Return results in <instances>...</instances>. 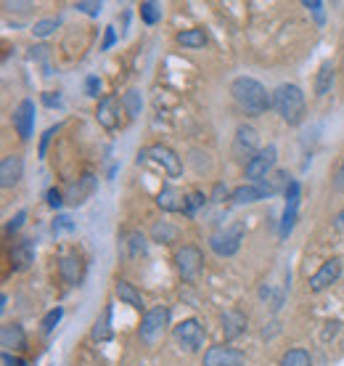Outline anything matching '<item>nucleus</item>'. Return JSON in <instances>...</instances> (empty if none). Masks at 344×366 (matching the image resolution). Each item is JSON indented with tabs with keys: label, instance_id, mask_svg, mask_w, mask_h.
I'll use <instances>...</instances> for the list:
<instances>
[{
	"label": "nucleus",
	"instance_id": "1",
	"mask_svg": "<svg viewBox=\"0 0 344 366\" xmlns=\"http://www.w3.org/2000/svg\"><path fill=\"white\" fill-rule=\"evenodd\" d=\"M230 96L241 112H246L249 117H260L273 109V93H268V88L255 77H236L230 82Z\"/></svg>",
	"mask_w": 344,
	"mask_h": 366
},
{
	"label": "nucleus",
	"instance_id": "2",
	"mask_svg": "<svg viewBox=\"0 0 344 366\" xmlns=\"http://www.w3.org/2000/svg\"><path fill=\"white\" fill-rule=\"evenodd\" d=\"M273 109L278 112V117L286 125H300L305 120V91L294 82H281L275 91H273Z\"/></svg>",
	"mask_w": 344,
	"mask_h": 366
},
{
	"label": "nucleus",
	"instance_id": "3",
	"mask_svg": "<svg viewBox=\"0 0 344 366\" xmlns=\"http://www.w3.org/2000/svg\"><path fill=\"white\" fill-rule=\"evenodd\" d=\"M167 326H170V308L167 305H156V308H151L143 313V319H141V326H138V340L143 342V345H159L167 335Z\"/></svg>",
	"mask_w": 344,
	"mask_h": 366
},
{
	"label": "nucleus",
	"instance_id": "4",
	"mask_svg": "<svg viewBox=\"0 0 344 366\" xmlns=\"http://www.w3.org/2000/svg\"><path fill=\"white\" fill-rule=\"evenodd\" d=\"M172 335H175V342L185 353H199L204 348V342H207V329H204V324L196 316L180 321L178 326L172 329Z\"/></svg>",
	"mask_w": 344,
	"mask_h": 366
},
{
	"label": "nucleus",
	"instance_id": "5",
	"mask_svg": "<svg viewBox=\"0 0 344 366\" xmlns=\"http://www.w3.org/2000/svg\"><path fill=\"white\" fill-rule=\"evenodd\" d=\"M244 223H233L230 229L215 231L210 236V250L217 258H233L241 250V239H244Z\"/></svg>",
	"mask_w": 344,
	"mask_h": 366
},
{
	"label": "nucleus",
	"instance_id": "6",
	"mask_svg": "<svg viewBox=\"0 0 344 366\" xmlns=\"http://www.w3.org/2000/svg\"><path fill=\"white\" fill-rule=\"evenodd\" d=\"M275 159H278V149H275V143H270V146H265V149H260L252 159H246V168H244L246 181L249 183L268 181V173L275 168Z\"/></svg>",
	"mask_w": 344,
	"mask_h": 366
},
{
	"label": "nucleus",
	"instance_id": "7",
	"mask_svg": "<svg viewBox=\"0 0 344 366\" xmlns=\"http://www.w3.org/2000/svg\"><path fill=\"white\" fill-rule=\"evenodd\" d=\"M175 268L185 281H194L204 268V252L196 244H183L175 252Z\"/></svg>",
	"mask_w": 344,
	"mask_h": 366
},
{
	"label": "nucleus",
	"instance_id": "8",
	"mask_svg": "<svg viewBox=\"0 0 344 366\" xmlns=\"http://www.w3.org/2000/svg\"><path fill=\"white\" fill-rule=\"evenodd\" d=\"M201 366H246V353L228 342H217L204 351Z\"/></svg>",
	"mask_w": 344,
	"mask_h": 366
},
{
	"label": "nucleus",
	"instance_id": "9",
	"mask_svg": "<svg viewBox=\"0 0 344 366\" xmlns=\"http://www.w3.org/2000/svg\"><path fill=\"white\" fill-rule=\"evenodd\" d=\"M120 112H125L122 98L120 96H114V93H109V96H104V98L98 101V107H96V120H98V125L106 128V130H117V128H120Z\"/></svg>",
	"mask_w": 344,
	"mask_h": 366
},
{
	"label": "nucleus",
	"instance_id": "10",
	"mask_svg": "<svg viewBox=\"0 0 344 366\" xmlns=\"http://www.w3.org/2000/svg\"><path fill=\"white\" fill-rule=\"evenodd\" d=\"M339 276H342V260L339 258H329L323 260V265L310 276V292H323L329 290L331 284H336L339 281Z\"/></svg>",
	"mask_w": 344,
	"mask_h": 366
},
{
	"label": "nucleus",
	"instance_id": "11",
	"mask_svg": "<svg viewBox=\"0 0 344 366\" xmlns=\"http://www.w3.org/2000/svg\"><path fill=\"white\" fill-rule=\"evenodd\" d=\"M149 157L156 165L165 168V173L170 178H178L180 173H183V157L175 149H170L167 143H154V146H149Z\"/></svg>",
	"mask_w": 344,
	"mask_h": 366
},
{
	"label": "nucleus",
	"instance_id": "12",
	"mask_svg": "<svg viewBox=\"0 0 344 366\" xmlns=\"http://www.w3.org/2000/svg\"><path fill=\"white\" fill-rule=\"evenodd\" d=\"M14 130L21 141H30L35 133V101L21 98L19 107L14 109Z\"/></svg>",
	"mask_w": 344,
	"mask_h": 366
},
{
	"label": "nucleus",
	"instance_id": "13",
	"mask_svg": "<svg viewBox=\"0 0 344 366\" xmlns=\"http://www.w3.org/2000/svg\"><path fill=\"white\" fill-rule=\"evenodd\" d=\"M275 191L270 189L268 181L262 183H244V186H239V189H233L230 191V204H255V202H260V199H268L273 197Z\"/></svg>",
	"mask_w": 344,
	"mask_h": 366
},
{
	"label": "nucleus",
	"instance_id": "14",
	"mask_svg": "<svg viewBox=\"0 0 344 366\" xmlns=\"http://www.w3.org/2000/svg\"><path fill=\"white\" fill-rule=\"evenodd\" d=\"M257 143H260V133H257L252 125H239L236 128V136H233V154L236 157H255L260 149H257Z\"/></svg>",
	"mask_w": 344,
	"mask_h": 366
},
{
	"label": "nucleus",
	"instance_id": "15",
	"mask_svg": "<svg viewBox=\"0 0 344 366\" xmlns=\"http://www.w3.org/2000/svg\"><path fill=\"white\" fill-rule=\"evenodd\" d=\"M8 260H11V268L14 271H27L32 263H35V242L30 236H21L11 244L8 250Z\"/></svg>",
	"mask_w": 344,
	"mask_h": 366
},
{
	"label": "nucleus",
	"instance_id": "16",
	"mask_svg": "<svg viewBox=\"0 0 344 366\" xmlns=\"http://www.w3.org/2000/svg\"><path fill=\"white\" fill-rule=\"evenodd\" d=\"M82 258L77 252H61L59 255V276L66 287H77L82 281Z\"/></svg>",
	"mask_w": 344,
	"mask_h": 366
},
{
	"label": "nucleus",
	"instance_id": "17",
	"mask_svg": "<svg viewBox=\"0 0 344 366\" xmlns=\"http://www.w3.org/2000/svg\"><path fill=\"white\" fill-rule=\"evenodd\" d=\"M0 345H3V353H19L27 348V332L19 321H11V324H3L0 326Z\"/></svg>",
	"mask_w": 344,
	"mask_h": 366
},
{
	"label": "nucleus",
	"instance_id": "18",
	"mask_svg": "<svg viewBox=\"0 0 344 366\" xmlns=\"http://www.w3.org/2000/svg\"><path fill=\"white\" fill-rule=\"evenodd\" d=\"M220 329H223V337L230 342V340H239L241 335H246V329H249V319H246V313L239 311V308H230V311H225L223 319H220Z\"/></svg>",
	"mask_w": 344,
	"mask_h": 366
},
{
	"label": "nucleus",
	"instance_id": "19",
	"mask_svg": "<svg viewBox=\"0 0 344 366\" xmlns=\"http://www.w3.org/2000/svg\"><path fill=\"white\" fill-rule=\"evenodd\" d=\"M21 175H24V159H21V154H6L0 159V186L3 189H11V186H16V183L21 181Z\"/></svg>",
	"mask_w": 344,
	"mask_h": 366
},
{
	"label": "nucleus",
	"instance_id": "20",
	"mask_svg": "<svg viewBox=\"0 0 344 366\" xmlns=\"http://www.w3.org/2000/svg\"><path fill=\"white\" fill-rule=\"evenodd\" d=\"M114 295H117V297H120L125 305L135 308V311H143V308H146L141 290H138L135 284H130L127 279H117V281H114Z\"/></svg>",
	"mask_w": 344,
	"mask_h": 366
},
{
	"label": "nucleus",
	"instance_id": "21",
	"mask_svg": "<svg viewBox=\"0 0 344 366\" xmlns=\"http://www.w3.org/2000/svg\"><path fill=\"white\" fill-rule=\"evenodd\" d=\"M156 204L165 210V213H183V204H185V197L180 194L175 186H162L159 194H156Z\"/></svg>",
	"mask_w": 344,
	"mask_h": 366
},
{
	"label": "nucleus",
	"instance_id": "22",
	"mask_svg": "<svg viewBox=\"0 0 344 366\" xmlns=\"http://www.w3.org/2000/svg\"><path fill=\"white\" fill-rule=\"evenodd\" d=\"M175 43L183 48H188V51H201V48L210 43V37H207V32L201 30V27H191V30H183L175 35Z\"/></svg>",
	"mask_w": 344,
	"mask_h": 366
},
{
	"label": "nucleus",
	"instance_id": "23",
	"mask_svg": "<svg viewBox=\"0 0 344 366\" xmlns=\"http://www.w3.org/2000/svg\"><path fill=\"white\" fill-rule=\"evenodd\" d=\"M178 239H180V229L178 226H172V223H167V220H159V223L151 226V242L175 244Z\"/></svg>",
	"mask_w": 344,
	"mask_h": 366
},
{
	"label": "nucleus",
	"instance_id": "24",
	"mask_svg": "<svg viewBox=\"0 0 344 366\" xmlns=\"http://www.w3.org/2000/svg\"><path fill=\"white\" fill-rule=\"evenodd\" d=\"M331 85H334V64L323 61L320 69H318V75H315V96L323 98L331 91Z\"/></svg>",
	"mask_w": 344,
	"mask_h": 366
},
{
	"label": "nucleus",
	"instance_id": "25",
	"mask_svg": "<svg viewBox=\"0 0 344 366\" xmlns=\"http://www.w3.org/2000/svg\"><path fill=\"white\" fill-rule=\"evenodd\" d=\"M111 305H106L104 308V316L101 319H96V324H93V332H90V337L96 340V342H106V340H111Z\"/></svg>",
	"mask_w": 344,
	"mask_h": 366
},
{
	"label": "nucleus",
	"instance_id": "26",
	"mask_svg": "<svg viewBox=\"0 0 344 366\" xmlns=\"http://www.w3.org/2000/svg\"><path fill=\"white\" fill-rule=\"evenodd\" d=\"M93 189H96V178H93V175H82V178H80V183H75V186H72V191H69V202H72V204H82V202H85V199L90 197V194H93Z\"/></svg>",
	"mask_w": 344,
	"mask_h": 366
},
{
	"label": "nucleus",
	"instance_id": "27",
	"mask_svg": "<svg viewBox=\"0 0 344 366\" xmlns=\"http://www.w3.org/2000/svg\"><path fill=\"white\" fill-rule=\"evenodd\" d=\"M278 366H313V356L305 348H289L281 356V364Z\"/></svg>",
	"mask_w": 344,
	"mask_h": 366
},
{
	"label": "nucleus",
	"instance_id": "28",
	"mask_svg": "<svg viewBox=\"0 0 344 366\" xmlns=\"http://www.w3.org/2000/svg\"><path fill=\"white\" fill-rule=\"evenodd\" d=\"M297 218H300V207L297 204H286L284 215H281V226H278V236L281 239H289V234L297 226Z\"/></svg>",
	"mask_w": 344,
	"mask_h": 366
},
{
	"label": "nucleus",
	"instance_id": "29",
	"mask_svg": "<svg viewBox=\"0 0 344 366\" xmlns=\"http://www.w3.org/2000/svg\"><path fill=\"white\" fill-rule=\"evenodd\" d=\"M122 107H125V114L135 120L138 114H141V109H143V98H141V91H127L122 96Z\"/></svg>",
	"mask_w": 344,
	"mask_h": 366
},
{
	"label": "nucleus",
	"instance_id": "30",
	"mask_svg": "<svg viewBox=\"0 0 344 366\" xmlns=\"http://www.w3.org/2000/svg\"><path fill=\"white\" fill-rule=\"evenodd\" d=\"M141 19H143L146 24H156V21H162V8H159V3H154V0H143V3H141Z\"/></svg>",
	"mask_w": 344,
	"mask_h": 366
},
{
	"label": "nucleus",
	"instance_id": "31",
	"mask_svg": "<svg viewBox=\"0 0 344 366\" xmlns=\"http://www.w3.org/2000/svg\"><path fill=\"white\" fill-rule=\"evenodd\" d=\"M204 204H207L204 191H191V194L185 197V204H183V215H185V218H194L196 210H199V207H204Z\"/></svg>",
	"mask_w": 344,
	"mask_h": 366
},
{
	"label": "nucleus",
	"instance_id": "32",
	"mask_svg": "<svg viewBox=\"0 0 344 366\" xmlns=\"http://www.w3.org/2000/svg\"><path fill=\"white\" fill-rule=\"evenodd\" d=\"M61 319H64V308H61V305L51 308V311H48V313L43 316V321H40V326H43V335H51V332L59 326Z\"/></svg>",
	"mask_w": 344,
	"mask_h": 366
},
{
	"label": "nucleus",
	"instance_id": "33",
	"mask_svg": "<svg viewBox=\"0 0 344 366\" xmlns=\"http://www.w3.org/2000/svg\"><path fill=\"white\" fill-rule=\"evenodd\" d=\"M56 27H59V19H40V21H35L32 35L35 37H48V35H53Z\"/></svg>",
	"mask_w": 344,
	"mask_h": 366
},
{
	"label": "nucleus",
	"instance_id": "34",
	"mask_svg": "<svg viewBox=\"0 0 344 366\" xmlns=\"http://www.w3.org/2000/svg\"><path fill=\"white\" fill-rule=\"evenodd\" d=\"M127 247H130V258H135V255H143V252H146V236H143L141 231H133V234H130V242H127Z\"/></svg>",
	"mask_w": 344,
	"mask_h": 366
},
{
	"label": "nucleus",
	"instance_id": "35",
	"mask_svg": "<svg viewBox=\"0 0 344 366\" xmlns=\"http://www.w3.org/2000/svg\"><path fill=\"white\" fill-rule=\"evenodd\" d=\"M75 8H77V11H80V14L98 16V14H101V8H104V6H101L98 0H77V3H75Z\"/></svg>",
	"mask_w": 344,
	"mask_h": 366
},
{
	"label": "nucleus",
	"instance_id": "36",
	"mask_svg": "<svg viewBox=\"0 0 344 366\" xmlns=\"http://www.w3.org/2000/svg\"><path fill=\"white\" fill-rule=\"evenodd\" d=\"M45 202H48L51 210H59L61 204H64V191L61 189H48L45 191Z\"/></svg>",
	"mask_w": 344,
	"mask_h": 366
},
{
	"label": "nucleus",
	"instance_id": "37",
	"mask_svg": "<svg viewBox=\"0 0 344 366\" xmlns=\"http://www.w3.org/2000/svg\"><path fill=\"white\" fill-rule=\"evenodd\" d=\"M24 220H27V210H19V213H16L14 218L6 223V234H8V236H11V234H16V231L24 226Z\"/></svg>",
	"mask_w": 344,
	"mask_h": 366
},
{
	"label": "nucleus",
	"instance_id": "38",
	"mask_svg": "<svg viewBox=\"0 0 344 366\" xmlns=\"http://www.w3.org/2000/svg\"><path fill=\"white\" fill-rule=\"evenodd\" d=\"M300 194H302L300 181H291L289 183V189H286V204H297V207H300Z\"/></svg>",
	"mask_w": 344,
	"mask_h": 366
},
{
	"label": "nucleus",
	"instance_id": "39",
	"mask_svg": "<svg viewBox=\"0 0 344 366\" xmlns=\"http://www.w3.org/2000/svg\"><path fill=\"white\" fill-rule=\"evenodd\" d=\"M59 133V125L56 128H48L43 133V138H40V149H37V154H40V159H45V154H48V143H51V138Z\"/></svg>",
	"mask_w": 344,
	"mask_h": 366
},
{
	"label": "nucleus",
	"instance_id": "40",
	"mask_svg": "<svg viewBox=\"0 0 344 366\" xmlns=\"http://www.w3.org/2000/svg\"><path fill=\"white\" fill-rule=\"evenodd\" d=\"M61 231H75V223H72L69 215H59V218L53 220V234H61Z\"/></svg>",
	"mask_w": 344,
	"mask_h": 366
},
{
	"label": "nucleus",
	"instance_id": "41",
	"mask_svg": "<svg viewBox=\"0 0 344 366\" xmlns=\"http://www.w3.org/2000/svg\"><path fill=\"white\" fill-rule=\"evenodd\" d=\"M85 93H88L90 98H98V93H101V80L96 75H90L88 80H85Z\"/></svg>",
	"mask_w": 344,
	"mask_h": 366
},
{
	"label": "nucleus",
	"instance_id": "42",
	"mask_svg": "<svg viewBox=\"0 0 344 366\" xmlns=\"http://www.w3.org/2000/svg\"><path fill=\"white\" fill-rule=\"evenodd\" d=\"M40 98H43V104L48 109H59L61 104H64V101H61V93H53V91H45Z\"/></svg>",
	"mask_w": 344,
	"mask_h": 366
},
{
	"label": "nucleus",
	"instance_id": "43",
	"mask_svg": "<svg viewBox=\"0 0 344 366\" xmlns=\"http://www.w3.org/2000/svg\"><path fill=\"white\" fill-rule=\"evenodd\" d=\"M302 6H305L307 11H313V14L318 16V21L323 24V3H320V0H305Z\"/></svg>",
	"mask_w": 344,
	"mask_h": 366
},
{
	"label": "nucleus",
	"instance_id": "44",
	"mask_svg": "<svg viewBox=\"0 0 344 366\" xmlns=\"http://www.w3.org/2000/svg\"><path fill=\"white\" fill-rule=\"evenodd\" d=\"M212 202H223V199H230V194H228V186L225 183H215V191H212Z\"/></svg>",
	"mask_w": 344,
	"mask_h": 366
},
{
	"label": "nucleus",
	"instance_id": "45",
	"mask_svg": "<svg viewBox=\"0 0 344 366\" xmlns=\"http://www.w3.org/2000/svg\"><path fill=\"white\" fill-rule=\"evenodd\" d=\"M117 43V32H114V27H106L104 32V43H101V51H109V48Z\"/></svg>",
	"mask_w": 344,
	"mask_h": 366
},
{
	"label": "nucleus",
	"instance_id": "46",
	"mask_svg": "<svg viewBox=\"0 0 344 366\" xmlns=\"http://www.w3.org/2000/svg\"><path fill=\"white\" fill-rule=\"evenodd\" d=\"M0 358H3V366H27V361L19 358V356H14V353H3Z\"/></svg>",
	"mask_w": 344,
	"mask_h": 366
},
{
	"label": "nucleus",
	"instance_id": "47",
	"mask_svg": "<svg viewBox=\"0 0 344 366\" xmlns=\"http://www.w3.org/2000/svg\"><path fill=\"white\" fill-rule=\"evenodd\" d=\"M331 226L339 231V234H344V207L336 215H334V218H331Z\"/></svg>",
	"mask_w": 344,
	"mask_h": 366
},
{
	"label": "nucleus",
	"instance_id": "48",
	"mask_svg": "<svg viewBox=\"0 0 344 366\" xmlns=\"http://www.w3.org/2000/svg\"><path fill=\"white\" fill-rule=\"evenodd\" d=\"M342 178H344V162H342Z\"/></svg>",
	"mask_w": 344,
	"mask_h": 366
}]
</instances>
